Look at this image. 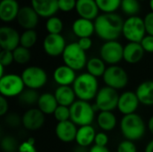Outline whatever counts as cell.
Wrapping results in <instances>:
<instances>
[{
    "mask_svg": "<svg viewBox=\"0 0 153 152\" xmlns=\"http://www.w3.org/2000/svg\"><path fill=\"white\" fill-rule=\"evenodd\" d=\"M124 22L123 18L116 13H100L94 20L95 33L105 41L117 40L122 34Z\"/></svg>",
    "mask_w": 153,
    "mask_h": 152,
    "instance_id": "6da1fadb",
    "label": "cell"
},
{
    "mask_svg": "<svg viewBox=\"0 0 153 152\" xmlns=\"http://www.w3.org/2000/svg\"><path fill=\"white\" fill-rule=\"evenodd\" d=\"M72 87L78 99L88 102L95 99L100 90L98 78L88 73L79 74Z\"/></svg>",
    "mask_w": 153,
    "mask_h": 152,
    "instance_id": "7a4b0ae2",
    "label": "cell"
},
{
    "mask_svg": "<svg viewBox=\"0 0 153 152\" xmlns=\"http://www.w3.org/2000/svg\"><path fill=\"white\" fill-rule=\"evenodd\" d=\"M120 131L126 140L132 142L141 140L146 133V125L138 114L124 116L120 120Z\"/></svg>",
    "mask_w": 153,
    "mask_h": 152,
    "instance_id": "3957f363",
    "label": "cell"
},
{
    "mask_svg": "<svg viewBox=\"0 0 153 152\" xmlns=\"http://www.w3.org/2000/svg\"><path fill=\"white\" fill-rule=\"evenodd\" d=\"M70 120L80 127L91 125L95 119L96 111L90 102L77 99L70 107Z\"/></svg>",
    "mask_w": 153,
    "mask_h": 152,
    "instance_id": "277c9868",
    "label": "cell"
},
{
    "mask_svg": "<svg viewBox=\"0 0 153 152\" xmlns=\"http://www.w3.org/2000/svg\"><path fill=\"white\" fill-rule=\"evenodd\" d=\"M63 61L65 65L76 71H81L87 65L86 52L81 48L77 42H72L66 45L62 55Z\"/></svg>",
    "mask_w": 153,
    "mask_h": 152,
    "instance_id": "5b68a950",
    "label": "cell"
},
{
    "mask_svg": "<svg viewBox=\"0 0 153 152\" xmlns=\"http://www.w3.org/2000/svg\"><path fill=\"white\" fill-rule=\"evenodd\" d=\"M122 35L128 42L140 43L147 35L143 19L138 15L128 17L124 22Z\"/></svg>",
    "mask_w": 153,
    "mask_h": 152,
    "instance_id": "8992f818",
    "label": "cell"
},
{
    "mask_svg": "<svg viewBox=\"0 0 153 152\" xmlns=\"http://www.w3.org/2000/svg\"><path fill=\"white\" fill-rule=\"evenodd\" d=\"M119 95L117 90L105 86L100 89L93 108L95 111H111L117 108Z\"/></svg>",
    "mask_w": 153,
    "mask_h": 152,
    "instance_id": "52a82bcc",
    "label": "cell"
},
{
    "mask_svg": "<svg viewBox=\"0 0 153 152\" xmlns=\"http://www.w3.org/2000/svg\"><path fill=\"white\" fill-rule=\"evenodd\" d=\"M25 90V85L21 75L6 73L0 78V93L4 98L19 97Z\"/></svg>",
    "mask_w": 153,
    "mask_h": 152,
    "instance_id": "ba28073f",
    "label": "cell"
},
{
    "mask_svg": "<svg viewBox=\"0 0 153 152\" xmlns=\"http://www.w3.org/2000/svg\"><path fill=\"white\" fill-rule=\"evenodd\" d=\"M106 86L114 90H122L128 84L129 77L126 71L119 65H109L102 76Z\"/></svg>",
    "mask_w": 153,
    "mask_h": 152,
    "instance_id": "9c48e42d",
    "label": "cell"
},
{
    "mask_svg": "<svg viewBox=\"0 0 153 152\" xmlns=\"http://www.w3.org/2000/svg\"><path fill=\"white\" fill-rule=\"evenodd\" d=\"M24 85L27 89L39 90L42 88L48 82V74L46 71L39 66H28L21 74Z\"/></svg>",
    "mask_w": 153,
    "mask_h": 152,
    "instance_id": "30bf717a",
    "label": "cell"
},
{
    "mask_svg": "<svg viewBox=\"0 0 153 152\" xmlns=\"http://www.w3.org/2000/svg\"><path fill=\"white\" fill-rule=\"evenodd\" d=\"M100 56L106 64L117 65L123 60L124 46L117 40L105 41L100 47Z\"/></svg>",
    "mask_w": 153,
    "mask_h": 152,
    "instance_id": "8fae6325",
    "label": "cell"
},
{
    "mask_svg": "<svg viewBox=\"0 0 153 152\" xmlns=\"http://www.w3.org/2000/svg\"><path fill=\"white\" fill-rule=\"evenodd\" d=\"M66 45L65 39L61 34H48L43 40L45 53L52 57L62 56Z\"/></svg>",
    "mask_w": 153,
    "mask_h": 152,
    "instance_id": "7c38bea8",
    "label": "cell"
},
{
    "mask_svg": "<svg viewBox=\"0 0 153 152\" xmlns=\"http://www.w3.org/2000/svg\"><path fill=\"white\" fill-rule=\"evenodd\" d=\"M21 35L13 27L2 26L0 28V47L2 50L13 51L20 46Z\"/></svg>",
    "mask_w": 153,
    "mask_h": 152,
    "instance_id": "4fadbf2b",
    "label": "cell"
},
{
    "mask_svg": "<svg viewBox=\"0 0 153 152\" xmlns=\"http://www.w3.org/2000/svg\"><path fill=\"white\" fill-rule=\"evenodd\" d=\"M45 123V115L37 108H29L22 116V126L29 131H37L40 129Z\"/></svg>",
    "mask_w": 153,
    "mask_h": 152,
    "instance_id": "5bb4252c",
    "label": "cell"
},
{
    "mask_svg": "<svg viewBox=\"0 0 153 152\" xmlns=\"http://www.w3.org/2000/svg\"><path fill=\"white\" fill-rule=\"evenodd\" d=\"M139 105L140 101L135 92L127 90L119 95L117 109L122 115L126 116L130 114H134Z\"/></svg>",
    "mask_w": 153,
    "mask_h": 152,
    "instance_id": "9a60e30c",
    "label": "cell"
},
{
    "mask_svg": "<svg viewBox=\"0 0 153 152\" xmlns=\"http://www.w3.org/2000/svg\"><path fill=\"white\" fill-rule=\"evenodd\" d=\"M39 16L31 6H22L20 8L16 21L18 24L25 30H34L39 23Z\"/></svg>",
    "mask_w": 153,
    "mask_h": 152,
    "instance_id": "2e32d148",
    "label": "cell"
},
{
    "mask_svg": "<svg viewBox=\"0 0 153 152\" xmlns=\"http://www.w3.org/2000/svg\"><path fill=\"white\" fill-rule=\"evenodd\" d=\"M30 6L39 17L50 18L54 16L58 9V0H30Z\"/></svg>",
    "mask_w": 153,
    "mask_h": 152,
    "instance_id": "e0dca14e",
    "label": "cell"
},
{
    "mask_svg": "<svg viewBox=\"0 0 153 152\" xmlns=\"http://www.w3.org/2000/svg\"><path fill=\"white\" fill-rule=\"evenodd\" d=\"M77 130V125L71 120H67L57 123L55 128V133L58 140L63 142L69 143L75 141Z\"/></svg>",
    "mask_w": 153,
    "mask_h": 152,
    "instance_id": "ac0fdd59",
    "label": "cell"
},
{
    "mask_svg": "<svg viewBox=\"0 0 153 152\" xmlns=\"http://www.w3.org/2000/svg\"><path fill=\"white\" fill-rule=\"evenodd\" d=\"M75 12L80 18L94 21L100 14V9L95 0H77Z\"/></svg>",
    "mask_w": 153,
    "mask_h": 152,
    "instance_id": "d6986e66",
    "label": "cell"
},
{
    "mask_svg": "<svg viewBox=\"0 0 153 152\" xmlns=\"http://www.w3.org/2000/svg\"><path fill=\"white\" fill-rule=\"evenodd\" d=\"M76 77L75 71L65 65L57 66L53 72V80L58 86H71Z\"/></svg>",
    "mask_w": 153,
    "mask_h": 152,
    "instance_id": "ffe728a7",
    "label": "cell"
},
{
    "mask_svg": "<svg viewBox=\"0 0 153 152\" xmlns=\"http://www.w3.org/2000/svg\"><path fill=\"white\" fill-rule=\"evenodd\" d=\"M144 49L143 48L141 43L137 42H128L124 47V56L123 60L126 63L134 65L139 63L144 56Z\"/></svg>",
    "mask_w": 153,
    "mask_h": 152,
    "instance_id": "44dd1931",
    "label": "cell"
},
{
    "mask_svg": "<svg viewBox=\"0 0 153 152\" xmlns=\"http://www.w3.org/2000/svg\"><path fill=\"white\" fill-rule=\"evenodd\" d=\"M19 4L16 0L0 1V19L4 22H11L16 20L20 11Z\"/></svg>",
    "mask_w": 153,
    "mask_h": 152,
    "instance_id": "7402d4cb",
    "label": "cell"
},
{
    "mask_svg": "<svg viewBox=\"0 0 153 152\" xmlns=\"http://www.w3.org/2000/svg\"><path fill=\"white\" fill-rule=\"evenodd\" d=\"M72 30L74 34L79 39L91 38L95 33L94 22L79 17L73 22Z\"/></svg>",
    "mask_w": 153,
    "mask_h": 152,
    "instance_id": "603a6c76",
    "label": "cell"
},
{
    "mask_svg": "<svg viewBox=\"0 0 153 152\" xmlns=\"http://www.w3.org/2000/svg\"><path fill=\"white\" fill-rule=\"evenodd\" d=\"M96 134L97 133L91 125L80 126L77 130L75 142L79 146L85 148L90 147L92 143H94Z\"/></svg>",
    "mask_w": 153,
    "mask_h": 152,
    "instance_id": "cb8c5ba5",
    "label": "cell"
},
{
    "mask_svg": "<svg viewBox=\"0 0 153 152\" xmlns=\"http://www.w3.org/2000/svg\"><path fill=\"white\" fill-rule=\"evenodd\" d=\"M56 99L60 106L71 107L76 100V95L71 86H58L54 92Z\"/></svg>",
    "mask_w": 153,
    "mask_h": 152,
    "instance_id": "d4e9b609",
    "label": "cell"
},
{
    "mask_svg": "<svg viewBox=\"0 0 153 152\" xmlns=\"http://www.w3.org/2000/svg\"><path fill=\"white\" fill-rule=\"evenodd\" d=\"M140 104L153 106V81H144L140 83L135 90Z\"/></svg>",
    "mask_w": 153,
    "mask_h": 152,
    "instance_id": "484cf974",
    "label": "cell"
},
{
    "mask_svg": "<svg viewBox=\"0 0 153 152\" xmlns=\"http://www.w3.org/2000/svg\"><path fill=\"white\" fill-rule=\"evenodd\" d=\"M37 106L44 115H51L54 114L55 110L58 107V103L54 94L50 92H45L39 95Z\"/></svg>",
    "mask_w": 153,
    "mask_h": 152,
    "instance_id": "4316f807",
    "label": "cell"
},
{
    "mask_svg": "<svg viewBox=\"0 0 153 152\" xmlns=\"http://www.w3.org/2000/svg\"><path fill=\"white\" fill-rule=\"evenodd\" d=\"M98 126L103 132H111L117 124L116 116L111 111H100L97 116Z\"/></svg>",
    "mask_w": 153,
    "mask_h": 152,
    "instance_id": "83f0119b",
    "label": "cell"
},
{
    "mask_svg": "<svg viewBox=\"0 0 153 152\" xmlns=\"http://www.w3.org/2000/svg\"><path fill=\"white\" fill-rule=\"evenodd\" d=\"M87 73L94 77H102L107 70L106 63L100 57H91L88 60L86 65Z\"/></svg>",
    "mask_w": 153,
    "mask_h": 152,
    "instance_id": "f1b7e54d",
    "label": "cell"
},
{
    "mask_svg": "<svg viewBox=\"0 0 153 152\" xmlns=\"http://www.w3.org/2000/svg\"><path fill=\"white\" fill-rule=\"evenodd\" d=\"M39 95L36 90L31 89H25L21 95L18 97L19 101L25 106H33L37 105L39 101Z\"/></svg>",
    "mask_w": 153,
    "mask_h": 152,
    "instance_id": "f546056e",
    "label": "cell"
},
{
    "mask_svg": "<svg viewBox=\"0 0 153 152\" xmlns=\"http://www.w3.org/2000/svg\"><path fill=\"white\" fill-rule=\"evenodd\" d=\"M120 8L122 12L125 14L128 15L129 17L135 16L139 13L140 9H141L140 1L139 0H122Z\"/></svg>",
    "mask_w": 153,
    "mask_h": 152,
    "instance_id": "4dcf8cb0",
    "label": "cell"
},
{
    "mask_svg": "<svg viewBox=\"0 0 153 152\" xmlns=\"http://www.w3.org/2000/svg\"><path fill=\"white\" fill-rule=\"evenodd\" d=\"M102 13H115L121 6L122 0H95Z\"/></svg>",
    "mask_w": 153,
    "mask_h": 152,
    "instance_id": "1f68e13d",
    "label": "cell"
},
{
    "mask_svg": "<svg viewBox=\"0 0 153 152\" xmlns=\"http://www.w3.org/2000/svg\"><path fill=\"white\" fill-rule=\"evenodd\" d=\"M37 39H38V33L35 30H25L21 34L20 46L30 49L36 44Z\"/></svg>",
    "mask_w": 153,
    "mask_h": 152,
    "instance_id": "d6a6232c",
    "label": "cell"
},
{
    "mask_svg": "<svg viewBox=\"0 0 153 152\" xmlns=\"http://www.w3.org/2000/svg\"><path fill=\"white\" fill-rule=\"evenodd\" d=\"M63 28H64V23L59 17L54 15L47 19L46 30L48 32V34H61Z\"/></svg>",
    "mask_w": 153,
    "mask_h": 152,
    "instance_id": "836d02e7",
    "label": "cell"
},
{
    "mask_svg": "<svg viewBox=\"0 0 153 152\" xmlns=\"http://www.w3.org/2000/svg\"><path fill=\"white\" fill-rule=\"evenodd\" d=\"M13 59L14 62L19 64V65H25L30 60V51L29 48H26L24 47L19 46L16 47L13 51Z\"/></svg>",
    "mask_w": 153,
    "mask_h": 152,
    "instance_id": "e575fe53",
    "label": "cell"
},
{
    "mask_svg": "<svg viewBox=\"0 0 153 152\" xmlns=\"http://www.w3.org/2000/svg\"><path fill=\"white\" fill-rule=\"evenodd\" d=\"M19 145L17 140L11 136V135H6L4 138H2L0 146L1 149L4 152H15L18 151Z\"/></svg>",
    "mask_w": 153,
    "mask_h": 152,
    "instance_id": "d590c367",
    "label": "cell"
},
{
    "mask_svg": "<svg viewBox=\"0 0 153 152\" xmlns=\"http://www.w3.org/2000/svg\"><path fill=\"white\" fill-rule=\"evenodd\" d=\"M70 115H71L70 108L65 107V106H60V105H58V107L56 108V109L55 110V112L53 114L55 119L58 123L70 120Z\"/></svg>",
    "mask_w": 153,
    "mask_h": 152,
    "instance_id": "8d00e7d4",
    "label": "cell"
},
{
    "mask_svg": "<svg viewBox=\"0 0 153 152\" xmlns=\"http://www.w3.org/2000/svg\"><path fill=\"white\" fill-rule=\"evenodd\" d=\"M4 122L9 127H18L22 125V117L16 113L7 114L4 117Z\"/></svg>",
    "mask_w": 153,
    "mask_h": 152,
    "instance_id": "74e56055",
    "label": "cell"
},
{
    "mask_svg": "<svg viewBox=\"0 0 153 152\" xmlns=\"http://www.w3.org/2000/svg\"><path fill=\"white\" fill-rule=\"evenodd\" d=\"M117 152H137L136 145L134 142L129 140L122 141L117 146Z\"/></svg>",
    "mask_w": 153,
    "mask_h": 152,
    "instance_id": "f35d334b",
    "label": "cell"
},
{
    "mask_svg": "<svg viewBox=\"0 0 153 152\" xmlns=\"http://www.w3.org/2000/svg\"><path fill=\"white\" fill-rule=\"evenodd\" d=\"M13 51L9 50H2L0 52V65H3L4 67L9 66L13 62Z\"/></svg>",
    "mask_w": 153,
    "mask_h": 152,
    "instance_id": "ab89813d",
    "label": "cell"
},
{
    "mask_svg": "<svg viewBox=\"0 0 153 152\" xmlns=\"http://www.w3.org/2000/svg\"><path fill=\"white\" fill-rule=\"evenodd\" d=\"M77 0H58L59 11L68 13L72 10H75Z\"/></svg>",
    "mask_w": 153,
    "mask_h": 152,
    "instance_id": "60d3db41",
    "label": "cell"
},
{
    "mask_svg": "<svg viewBox=\"0 0 153 152\" xmlns=\"http://www.w3.org/2000/svg\"><path fill=\"white\" fill-rule=\"evenodd\" d=\"M140 43L145 52L153 53V36L147 34Z\"/></svg>",
    "mask_w": 153,
    "mask_h": 152,
    "instance_id": "b9f144b4",
    "label": "cell"
},
{
    "mask_svg": "<svg viewBox=\"0 0 153 152\" xmlns=\"http://www.w3.org/2000/svg\"><path fill=\"white\" fill-rule=\"evenodd\" d=\"M146 33L148 35L153 36V12L148 13L143 18Z\"/></svg>",
    "mask_w": 153,
    "mask_h": 152,
    "instance_id": "7bdbcfd3",
    "label": "cell"
},
{
    "mask_svg": "<svg viewBox=\"0 0 153 152\" xmlns=\"http://www.w3.org/2000/svg\"><path fill=\"white\" fill-rule=\"evenodd\" d=\"M108 143V134L105 132L97 133L96 137H95V141H94V145L107 147Z\"/></svg>",
    "mask_w": 153,
    "mask_h": 152,
    "instance_id": "ee69618b",
    "label": "cell"
},
{
    "mask_svg": "<svg viewBox=\"0 0 153 152\" xmlns=\"http://www.w3.org/2000/svg\"><path fill=\"white\" fill-rule=\"evenodd\" d=\"M18 152H38L37 149L35 147V144H32L29 142L28 141H25L22 142L19 145Z\"/></svg>",
    "mask_w": 153,
    "mask_h": 152,
    "instance_id": "f6af8a7d",
    "label": "cell"
},
{
    "mask_svg": "<svg viewBox=\"0 0 153 152\" xmlns=\"http://www.w3.org/2000/svg\"><path fill=\"white\" fill-rule=\"evenodd\" d=\"M77 43L79 44L81 48L83 49L85 52L87 50H89L92 46V40H91V38H81V39H78Z\"/></svg>",
    "mask_w": 153,
    "mask_h": 152,
    "instance_id": "bcb514c9",
    "label": "cell"
},
{
    "mask_svg": "<svg viewBox=\"0 0 153 152\" xmlns=\"http://www.w3.org/2000/svg\"><path fill=\"white\" fill-rule=\"evenodd\" d=\"M8 108H9V105H8L6 98L1 96L0 97V116H5L7 115Z\"/></svg>",
    "mask_w": 153,
    "mask_h": 152,
    "instance_id": "7dc6e473",
    "label": "cell"
},
{
    "mask_svg": "<svg viewBox=\"0 0 153 152\" xmlns=\"http://www.w3.org/2000/svg\"><path fill=\"white\" fill-rule=\"evenodd\" d=\"M89 152H110L109 150L107 147H102V146H98V145H93L91 147L89 150Z\"/></svg>",
    "mask_w": 153,
    "mask_h": 152,
    "instance_id": "c3c4849f",
    "label": "cell"
},
{
    "mask_svg": "<svg viewBox=\"0 0 153 152\" xmlns=\"http://www.w3.org/2000/svg\"><path fill=\"white\" fill-rule=\"evenodd\" d=\"M144 152H153V139L146 145Z\"/></svg>",
    "mask_w": 153,
    "mask_h": 152,
    "instance_id": "681fc988",
    "label": "cell"
},
{
    "mask_svg": "<svg viewBox=\"0 0 153 152\" xmlns=\"http://www.w3.org/2000/svg\"><path fill=\"white\" fill-rule=\"evenodd\" d=\"M148 130L150 131V133L153 135V116L149 119L148 121V125H147Z\"/></svg>",
    "mask_w": 153,
    "mask_h": 152,
    "instance_id": "f907efd6",
    "label": "cell"
},
{
    "mask_svg": "<svg viewBox=\"0 0 153 152\" xmlns=\"http://www.w3.org/2000/svg\"><path fill=\"white\" fill-rule=\"evenodd\" d=\"M73 152H89V151H87V148L85 147H82V146H77L76 148L74 149Z\"/></svg>",
    "mask_w": 153,
    "mask_h": 152,
    "instance_id": "816d5d0a",
    "label": "cell"
},
{
    "mask_svg": "<svg viewBox=\"0 0 153 152\" xmlns=\"http://www.w3.org/2000/svg\"><path fill=\"white\" fill-rule=\"evenodd\" d=\"M149 5H150V8H151V10H152V12H153V0H150Z\"/></svg>",
    "mask_w": 153,
    "mask_h": 152,
    "instance_id": "f5cc1de1",
    "label": "cell"
},
{
    "mask_svg": "<svg viewBox=\"0 0 153 152\" xmlns=\"http://www.w3.org/2000/svg\"><path fill=\"white\" fill-rule=\"evenodd\" d=\"M139 1H146V0H139Z\"/></svg>",
    "mask_w": 153,
    "mask_h": 152,
    "instance_id": "db71d44e",
    "label": "cell"
},
{
    "mask_svg": "<svg viewBox=\"0 0 153 152\" xmlns=\"http://www.w3.org/2000/svg\"><path fill=\"white\" fill-rule=\"evenodd\" d=\"M115 152H117V151H115Z\"/></svg>",
    "mask_w": 153,
    "mask_h": 152,
    "instance_id": "11a10c76",
    "label": "cell"
}]
</instances>
